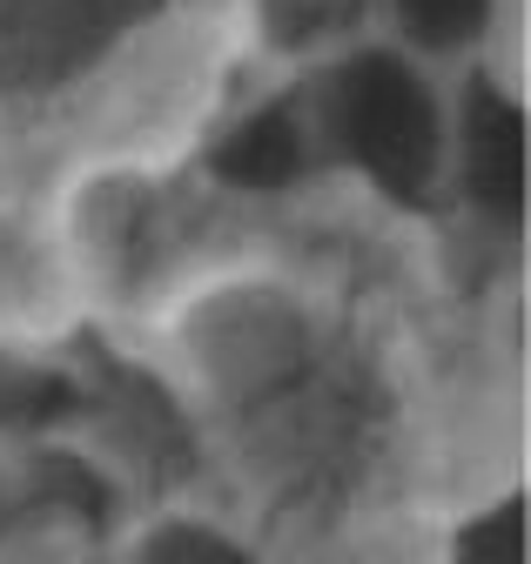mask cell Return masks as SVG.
Here are the masks:
<instances>
[{"label": "cell", "instance_id": "3957f363", "mask_svg": "<svg viewBox=\"0 0 531 564\" xmlns=\"http://www.w3.org/2000/svg\"><path fill=\"white\" fill-rule=\"evenodd\" d=\"M437 564H524V498H518V484L485 490L472 511L444 518Z\"/></svg>", "mask_w": 531, "mask_h": 564}, {"label": "cell", "instance_id": "6da1fadb", "mask_svg": "<svg viewBox=\"0 0 531 564\" xmlns=\"http://www.w3.org/2000/svg\"><path fill=\"white\" fill-rule=\"evenodd\" d=\"M82 410L68 349L0 336V444H54Z\"/></svg>", "mask_w": 531, "mask_h": 564}, {"label": "cell", "instance_id": "7a4b0ae2", "mask_svg": "<svg viewBox=\"0 0 531 564\" xmlns=\"http://www.w3.org/2000/svg\"><path fill=\"white\" fill-rule=\"evenodd\" d=\"M128 564H262V557L216 511H155L128 531Z\"/></svg>", "mask_w": 531, "mask_h": 564}]
</instances>
